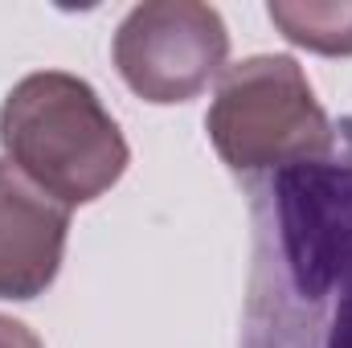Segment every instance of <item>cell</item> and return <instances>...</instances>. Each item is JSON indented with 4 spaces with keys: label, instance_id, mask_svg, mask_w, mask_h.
<instances>
[{
    "label": "cell",
    "instance_id": "obj_7",
    "mask_svg": "<svg viewBox=\"0 0 352 348\" xmlns=\"http://www.w3.org/2000/svg\"><path fill=\"white\" fill-rule=\"evenodd\" d=\"M0 348H45V345H41V336L25 320L0 316Z\"/></svg>",
    "mask_w": 352,
    "mask_h": 348
},
{
    "label": "cell",
    "instance_id": "obj_4",
    "mask_svg": "<svg viewBox=\"0 0 352 348\" xmlns=\"http://www.w3.org/2000/svg\"><path fill=\"white\" fill-rule=\"evenodd\" d=\"M111 58L131 94L152 107H173L197 98L213 78H221L230 29L213 4L144 0L119 21Z\"/></svg>",
    "mask_w": 352,
    "mask_h": 348
},
{
    "label": "cell",
    "instance_id": "obj_6",
    "mask_svg": "<svg viewBox=\"0 0 352 348\" xmlns=\"http://www.w3.org/2000/svg\"><path fill=\"white\" fill-rule=\"evenodd\" d=\"M266 17L299 50L352 58V0H270Z\"/></svg>",
    "mask_w": 352,
    "mask_h": 348
},
{
    "label": "cell",
    "instance_id": "obj_1",
    "mask_svg": "<svg viewBox=\"0 0 352 348\" xmlns=\"http://www.w3.org/2000/svg\"><path fill=\"white\" fill-rule=\"evenodd\" d=\"M242 348H352V115L324 156L250 176Z\"/></svg>",
    "mask_w": 352,
    "mask_h": 348
},
{
    "label": "cell",
    "instance_id": "obj_5",
    "mask_svg": "<svg viewBox=\"0 0 352 348\" xmlns=\"http://www.w3.org/2000/svg\"><path fill=\"white\" fill-rule=\"evenodd\" d=\"M70 209L0 156V299L29 303L62 270Z\"/></svg>",
    "mask_w": 352,
    "mask_h": 348
},
{
    "label": "cell",
    "instance_id": "obj_3",
    "mask_svg": "<svg viewBox=\"0 0 352 348\" xmlns=\"http://www.w3.org/2000/svg\"><path fill=\"white\" fill-rule=\"evenodd\" d=\"M205 131L221 164L246 180L316 160L336 140V123L291 54H254L226 66Z\"/></svg>",
    "mask_w": 352,
    "mask_h": 348
},
{
    "label": "cell",
    "instance_id": "obj_2",
    "mask_svg": "<svg viewBox=\"0 0 352 348\" xmlns=\"http://www.w3.org/2000/svg\"><path fill=\"white\" fill-rule=\"evenodd\" d=\"M0 148L16 173L66 209L111 193L131 164L115 115L70 70H37L12 83L0 102Z\"/></svg>",
    "mask_w": 352,
    "mask_h": 348
}]
</instances>
